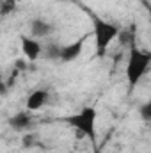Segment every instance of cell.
Here are the masks:
<instances>
[{
  "label": "cell",
  "mask_w": 151,
  "mask_h": 153,
  "mask_svg": "<svg viewBox=\"0 0 151 153\" xmlns=\"http://www.w3.org/2000/svg\"><path fill=\"white\" fill-rule=\"evenodd\" d=\"M96 119H98V111L91 105L82 107L76 114H71L64 117V123L73 126L80 137H87L91 144L96 146L98 143V134H96Z\"/></svg>",
  "instance_id": "6da1fadb"
},
{
  "label": "cell",
  "mask_w": 151,
  "mask_h": 153,
  "mask_svg": "<svg viewBox=\"0 0 151 153\" xmlns=\"http://www.w3.org/2000/svg\"><path fill=\"white\" fill-rule=\"evenodd\" d=\"M130 52H128V64H126V80L130 85V91L142 80V76L148 73L151 64V53L146 50L137 48L135 41L128 45Z\"/></svg>",
  "instance_id": "7a4b0ae2"
},
{
  "label": "cell",
  "mask_w": 151,
  "mask_h": 153,
  "mask_svg": "<svg viewBox=\"0 0 151 153\" xmlns=\"http://www.w3.org/2000/svg\"><path fill=\"white\" fill-rule=\"evenodd\" d=\"M93 34H94V41H96V52H98V55L100 57H103L105 55V52H107V48L110 46V43H112L114 39L119 36V27L112 23V22H107V20H103V18H100V16H96V14H93Z\"/></svg>",
  "instance_id": "3957f363"
},
{
  "label": "cell",
  "mask_w": 151,
  "mask_h": 153,
  "mask_svg": "<svg viewBox=\"0 0 151 153\" xmlns=\"http://www.w3.org/2000/svg\"><path fill=\"white\" fill-rule=\"evenodd\" d=\"M84 43H85V36L82 39H76L73 43L66 45V46H61L59 61H61V62H71V61H75L76 57H80V53H82V50H84Z\"/></svg>",
  "instance_id": "277c9868"
},
{
  "label": "cell",
  "mask_w": 151,
  "mask_h": 153,
  "mask_svg": "<svg viewBox=\"0 0 151 153\" xmlns=\"http://www.w3.org/2000/svg\"><path fill=\"white\" fill-rule=\"evenodd\" d=\"M21 43V50H23V55L29 59V61H36L41 57L43 53V45L39 43V39H34L30 36H21L20 38Z\"/></svg>",
  "instance_id": "5b68a950"
},
{
  "label": "cell",
  "mask_w": 151,
  "mask_h": 153,
  "mask_svg": "<svg viewBox=\"0 0 151 153\" xmlns=\"http://www.w3.org/2000/svg\"><path fill=\"white\" fill-rule=\"evenodd\" d=\"M48 91L46 89H36V91H32L29 96H27V102H25V105H27V111L29 112H34V111H39V109H43L44 105H46V102H48Z\"/></svg>",
  "instance_id": "8992f818"
},
{
  "label": "cell",
  "mask_w": 151,
  "mask_h": 153,
  "mask_svg": "<svg viewBox=\"0 0 151 153\" xmlns=\"http://www.w3.org/2000/svg\"><path fill=\"white\" fill-rule=\"evenodd\" d=\"M52 30H53V27H52V23H48L46 20L36 18V20H32V23H30V34H32L34 39L46 38V36H50Z\"/></svg>",
  "instance_id": "52a82bcc"
},
{
  "label": "cell",
  "mask_w": 151,
  "mask_h": 153,
  "mask_svg": "<svg viewBox=\"0 0 151 153\" xmlns=\"http://www.w3.org/2000/svg\"><path fill=\"white\" fill-rule=\"evenodd\" d=\"M9 126L11 128H14V130H18V132H23V130H27L29 126H30V123H32V117L29 114V111H21V112H18V114L11 116L9 117Z\"/></svg>",
  "instance_id": "ba28073f"
},
{
  "label": "cell",
  "mask_w": 151,
  "mask_h": 153,
  "mask_svg": "<svg viewBox=\"0 0 151 153\" xmlns=\"http://www.w3.org/2000/svg\"><path fill=\"white\" fill-rule=\"evenodd\" d=\"M59 52H61V46L57 45H50L48 48H43V53L44 59H53V61H59Z\"/></svg>",
  "instance_id": "9c48e42d"
},
{
  "label": "cell",
  "mask_w": 151,
  "mask_h": 153,
  "mask_svg": "<svg viewBox=\"0 0 151 153\" xmlns=\"http://www.w3.org/2000/svg\"><path fill=\"white\" fill-rule=\"evenodd\" d=\"M14 9H16V0H2V4H0V14L2 16H7Z\"/></svg>",
  "instance_id": "30bf717a"
},
{
  "label": "cell",
  "mask_w": 151,
  "mask_h": 153,
  "mask_svg": "<svg viewBox=\"0 0 151 153\" xmlns=\"http://www.w3.org/2000/svg\"><path fill=\"white\" fill-rule=\"evenodd\" d=\"M139 112H141V117L144 121H150L151 119V103H142L139 107Z\"/></svg>",
  "instance_id": "8fae6325"
},
{
  "label": "cell",
  "mask_w": 151,
  "mask_h": 153,
  "mask_svg": "<svg viewBox=\"0 0 151 153\" xmlns=\"http://www.w3.org/2000/svg\"><path fill=\"white\" fill-rule=\"evenodd\" d=\"M32 143H34V137H32V135H25V137H23V146H25V148H30Z\"/></svg>",
  "instance_id": "7c38bea8"
},
{
  "label": "cell",
  "mask_w": 151,
  "mask_h": 153,
  "mask_svg": "<svg viewBox=\"0 0 151 153\" xmlns=\"http://www.w3.org/2000/svg\"><path fill=\"white\" fill-rule=\"evenodd\" d=\"M16 68H18V70H25V68H27V64H25V61H21V59H18V61H16Z\"/></svg>",
  "instance_id": "4fadbf2b"
}]
</instances>
